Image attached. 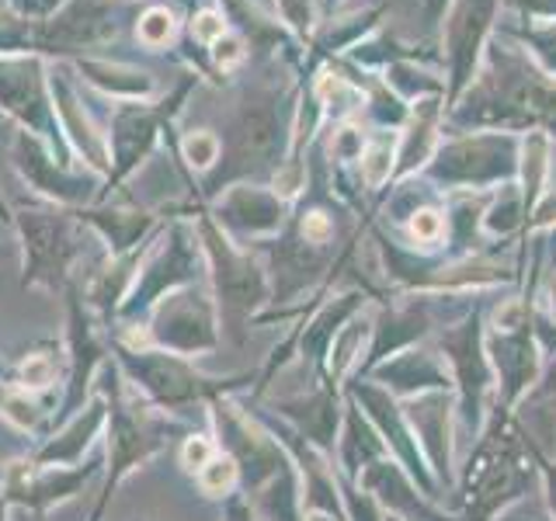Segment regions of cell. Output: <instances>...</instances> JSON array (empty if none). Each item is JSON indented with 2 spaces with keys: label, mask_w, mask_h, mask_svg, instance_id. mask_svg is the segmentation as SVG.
Returning a JSON list of instances; mask_svg holds the SVG:
<instances>
[{
  "label": "cell",
  "mask_w": 556,
  "mask_h": 521,
  "mask_svg": "<svg viewBox=\"0 0 556 521\" xmlns=\"http://www.w3.org/2000/svg\"><path fill=\"white\" fill-rule=\"evenodd\" d=\"M0 382H14V365L0 355Z\"/></svg>",
  "instance_id": "cell-37"
},
{
  "label": "cell",
  "mask_w": 556,
  "mask_h": 521,
  "mask_svg": "<svg viewBox=\"0 0 556 521\" xmlns=\"http://www.w3.org/2000/svg\"><path fill=\"white\" fill-rule=\"evenodd\" d=\"M275 410L292 424V431H300L303 439L313 442L320 452H330L338 445L341 410H338V396L330 386L289 396V399H275Z\"/></svg>",
  "instance_id": "cell-15"
},
{
  "label": "cell",
  "mask_w": 556,
  "mask_h": 521,
  "mask_svg": "<svg viewBox=\"0 0 556 521\" xmlns=\"http://www.w3.org/2000/svg\"><path fill=\"white\" fill-rule=\"evenodd\" d=\"M147 330L153 347L178 358H202L219 347V306L202 285H185L167 292L161 303L147 313Z\"/></svg>",
  "instance_id": "cell-5"
},
{
  "label": "cell",
  "mask_w": 556,
  "mask_h": 521,
  "mask_svg": "<svg viewBox=\"0 0 556 521\" xmlns=\"http://www.w3.org/2000/svg\"><path fill=\"white\" fill-rule=\"evenodd\" d=\"M56 382V355L52 347H35L22 361L14 365V382L11 386L25 390V393H46Z\"/></svg>",
  "instance_id": "cell-23"
},
{
  "label": "cell",
  "mask_w": 556,
  "mask_h": 521,
  "mask_svg": "<svg viewBox=\"0 0 556 521\" xmlns=\"http://www.w3.org/2000/svg\"><path fill=\"white\" fill-rule=\"evenodd\" d=\"M167 115V109L161 112H147V109H122L115 115V126H112V153H115V174H112V185H118L126 174L143 161L150 153L153 139H156V122Z\"/></svg>",
  "instance_id": "cell-19"
},
{
  "label": "cell",
  "mask_w": 556,
  "mask_h": 521,
  "mask_svg": "<svg viewBox=\"0 0 556 521\" xmlns=\"http://www.w3.org/2000/svg\"><path fill=\"white\" fill-rule=\"evenodd\" d=\"M136 35H139V42L150 46V49L167 46L174 39V14L167 8H150L143 17H139Z\"/></svg>",
  "instance_id": "cell-28"
},
{
  "label": "cell",
  "mask_w": 556,
  "mask_h": 521,
  "mask_svg": "<svg viewBox=\"0 0 556 521\" xmlns=\"http://www.w3.org/2000/svg\"><path fill=\"white\" fill-rule=\"evenodd\" d=\"M303 521H348V518L330 514V511H303Z\"/></svg>",
  "instance_id": "cell-36"
},
{
  "label": "cell",
  "mask_w": 556,
  "mask_h": 521,
  "mask_svg": "<svg viewBox=\"0 0 556 521\" xmlns=\"http://www.w3.org/2000/svg\"><path fill=\"white\" fill-rule=\"evenodd\" d=\"M52 91H56V109L63 112V122H66V132L70 139L77 143V150L84 153V161L91 164L94 170L109 174V143H104V136L87 122V115L77 109V98H74V87H70L63 77L52 80Z\"/></svg>",
  "instance_id": "cell-20"
},
{
  "label": "cell",
  "mask_w": 556,
  "mask_h": 521,
  "mask_svg": "<svg viewBox=\"0 0 556 521\" xmlns=\"http://www.w3.org/2000/svg\"><path fill=\"white\" fill-rule=\"evenodd\" d=\"M66 347H70V382L56 410L60 424L84 410L87 399L94 396L98 372L109 365V344L101 341L91 320L84 317V300L77 289L66 292Z\"/></svg>",
  "instance_id": "cell-10"
},
{
  "label": "cell",
  "mask_w": 556,
  "mask_h": 521,
  "mask_svg": "<svg viewBox=\"0 0 556 521\" xmlns=\"http://www.w3.org/2000/svg\"><path fill=\"white\" fill-rule=\"evenodd\" d=\"M546 306H549V317H553V323H556V278H553V285H549V292H546Z\"/></svg>",
  "instance_id": "cell-38"
},
{
  "label": "cell",
  "mask_w": 556,
  "mask_h": 521,
  "mask_svg": "<svg viewBox=\"0 0 556 521\" xmlns=\"http://www.w3.org/2000/svg\"><path fill=\"white\" fill-rule=\"evenodd\" d=\"M410 237L421 243V247H434L445 237V216L439 208H417L410 216Z\"/></svg>",
  "instance_id": "cell-30"
},
{
  "label": "cell",
  "mask_w": 556,
  "mask_h": 521,
  "mask_svg": "<svg viewBox=\"0 0 556 521\" xmlns=\"http://www.w3.org/2000/svg\"><path fill=\"white\" fill-rule=\"evenodd\" d=\"M101 473V462L84 466H39L31 456L14 459L0 473V497L8 508H25L28 514H46L56 504L74 500L87 483Z\"/></svg>",
  "instance_id": "cell-7"
},
{
  "label": "cell",
  "mask_w": 556,
  "mask_h": 521,
  "mask_svg": "<svg viewBox=\"0 0 556 521\" xmlns=\"http://www.w3.org/2000/svg\"><path fill=\"white\" fill-rule=\"evenodd\" d=\"M390 170H393V150L387 143H372L362 150V178L369 188H379L390 178Z\"/></svg>",
  "instance_id": "cell-29"
},
{
  "label": "cell",
  "mask_w": 556,
  "mask_h": 521,
  "mask_svg": "<svg viewBox=\"0 0 556 521\" xmlns=\"http://www.w3.org/2000/svg\"><path fill=\"white\" fill-rule=\"evenodd\" d=\"M191 35H195L199 42H208V46H216L223 35H226V22H223V14L216 11H202L195 22H191Z\"/></svg>",
  "instance_id": "cell-32"
},
{
  "label": "cell",
  "mask_w": 556,
  "mask_h": 521,
  "mask_svg": "<svg viewBox=\"0 0 556 521\" xmlns=\"http://www.w3.org/2000/svg\"><path fill=\"white\" fill-rule=\"evenodd\" d=\"M535 469L539 476H543V491H546V508H549V518L556 521V462L546 459L543 452L535 448Z\"/></svg>",
  "instance_id": "cell-33"
},
{
  "label": "cell",
  "mask_w": 556,
  "mask_h": 521,
  "mask_svg": "<svg viewBox=\"0 0 556 521\" xmlns=\"http://www.w3.org/2000/svg\"><path fill=\"white\" fill-rule=\"evenodd\" d=\"M382 390H390L393 396L407 399L417 393L431 390H452V376L445 369V358L439 355V347H404V352L390 355L387 361L372 365L369 372Z\"/></svg>",
  "instance_id": "cell-12"
},
{
  "label": "cell",
  "mask_w": 556,
  "mask_h": 521,
  "mask_svg": "<svg viewBox=\"0 0 556 521\" xmlns=\"http://www.w3.org/2000/svg\"><path fill=\"white\" fill-rule=\"evenodd\" d=\"M439 355L456 390V421L480 439L486 424V396L494 393V369L486 358V338L480 327V313H469L459 327H445L439 334Z\"/></svg>",
  "instance_id": "cell-4"
},
{
  "label": "cell",
  "mask_w": 556,
  "mask_h": 521,
  "mask_svg": "<svg viewBox=\"0 0 556 521\" xmlns=\"http://www.w3.org/2000/svg\"><path fill=\"white\" fill-rule=\"evenodd\" d=\"M17 233L25 247V289H63L70 265L80 254L77 219L56 205H22L17 208Z\"/></svg>",
  "instance_id": "cell-3"
},
{
  "label": "cell",
  "mask_w": 556,
  "mask_h": 521,
  "mask_svg": "<svg viewBox=\"0 0 556 521\" xmlns=\"http://www.w3.org/2000/svg\"><path fill=\"white\" fill-rule=\"evenodd\" d=\"M181 153L195 170H213L223 153V143H219V136L199 129V132H188V139L181 143Z\"/></svg>",
  "instance_id": "cell-26"
},
{
  "label": "cell",
  "mask_w": 556,
  "mask_h": 521,
  "mask_svg": "<svg viewBox=\"0 0 556 521\" xmlns=\"http://www.w3.org/2000/svg\"><path fill=\"white\" fill-rule=\"evenodd\" d=\"M80 223H91L94 230L109 240L112 247V257L118 254H132L136 243L143 240V233L153 226V216L150 213H118V208H80L77 213Z\"/></svg>",
  "instance_id": "cell-21"
},
{
  "label": "cell",
  "mask_w": 556,
  "mask_h": 521,
  "mask_svg": "<svg viewBox=\"0 0 556 521\" xmlns=\"http://www.w3.org/2000/svg\"><path fill=\"white\" fill-rule=\"evenodd\" d=\"M216 456H219V442L213 439V434H205V431H191L185 439V445H181V466H185V473H191V476H195L199 469H205Z\"/></svg>",
  "instance_id": "cell-27"
},
{
  "label": "cell",
  "mask_w": 556,
  "mask_h": 521,
  "mask_svg": "<svg viewBox=\"0 0 556 521\" xmlns=\"http://www.w3.org/2000/svg\"><path fill=\"white\" fill-rule=\"evenodd\" d=\"M109 424V399H104L98 390L87 399L84 410L74 414L70 421H63V428L46 439V445L39 452H31V459L39 466H80L87 448L94 445V439Z\"/></svg>",
  "instance_id": "cell-13"
},
{
  "label": "cell",
  "mask_w": 556,
  "mask_h": 521,
  "mask_svg": "<svg viewBox=\"0 0 556 521\" xmlns=\"http://www.w3.org/2000/svg\"><path fill=\"white\" fill-rule=\"evenodd\" d=\"M213 56L223 69H233L240 60H243V42L240 39H230V35H223V39L213 46Z\"/></svg>",
  "instance_id": "cell-34"
},
{
  "label": "cell",
  "mask_w": 556,
  "mask_h": 521,
  "mask_svg": "<svg viewBox=\"0 0 556 521\" xmlns=\"http://www.w3.org/2000/svg\"><path fill=\"white\" fill-rule=\"evenodd\" d=\"M98 393L109 399V424H104V431H109V456H104L109 476H104L91 521H101V514L109 511V504L118 491V483L147 459H153L161 448H167L170 434L181 424L174 414L153 407L147 396H139L129 386V379L122 376L115 358H109V365L98 372Z\"/></svg>",
  "instance_id": "cell-1"
},
{
  "label": "cell",
  "mask_w": 556,
  "mask_h": 521,
  "mask_svg": "<svg viewBox=\"0 0 556 521\" xmlns=\"http://www.w3.org/2000/svg\"><path fill=\"white\" fill-rule=\"evenodd\" d=\"M521 414H543V417H556V358L543 369V376H539L535 386L526 393V399H521Z\"/></svg>",
  "instance_id": "cell-25"
},
{
  "label": "cell",
  "mask_w": 556,
  "mask_h": 521,
  "mask_svg": "<svg viewBox=\"0 0 556 521\" xmlns=\"http://www.w3.org/2000/svg\"><path fill=\"white\" fill-rule=\"evenodd\" d=\"M14 164L31 181V188H39L42 195L56 199V202H77L80 205V202H87V195H91V185H87L84 178H74L66 164L52 161L35 139H28V132L17 136Z\"/></svg>",
  "instance_id": "cell-16"
},
{
  "label": "cell",
  "mask_w": 556,
  "mask_h": 521,
  "mask_svg": "<svg viewBox=\"0 0 556 521\" xmlns=\"http://www.w3.org/2000/svg\"><path fill=\"white\" fill-rule=\"evenodd\" d=\"M338 462L344 466L348 483H355L365 466H372L376 459H387L390 448L382 442V434L372 428V421L358 410L352 396L344 399V428L338 431Z\"/></svg>",
  "instance_id": "cell-17"
},
{
  "label": "cell",
  "mask_w": 556,
  "mask_h": 521,
  "mask_svg": "<svg viewBox=\"0 0 556 521\" xmlns=\"http://www.w3.org/2000/svg\"><path fill=\"white\" fill-rule=\"evenodd\" d=\"M400 410L407 417V428L414 431V442L431 469L434 480H445L456 486V399L452 390H431L400 399Z\"/></svg>",
  "instance_id": "cell-9"
},
{
  "label": "cell",
  "mask_w": 556,
  "mask_h": 521,
  "mask_svg": "<svg viewBox=\"0 0 556 521\" xmlns=\"http://www.w3.org/2000/svg\"><path fill=\"white\" fill-rule=\"evenodd\" d=\"M195 254H199V247L191 243L185 226H174V230L161 240V247L150 254L147 265L139 268L129 300L122 303L118 313H126V317H143V313H150L167 292L191 285Z\"/></svg>",
  "instance_id": "cell-11"
},
{
  "label": "cell",
  "mask_w": 556,
  "mask_h": 521,
  "mask_svg": "<svg viewBox=\"0 0 556 521\" xmlns=\"http://www.w3.org/2000/svg\"><path fill=\"white\" fill-rule=\"evenodd\" d=\"M199 237H202V247H205L208 260H213L219 317L230 320L233 330H240L243 323H251L257 306L268 303V278L248 254H240V251L230 247V240L223 237V230L216 223L202 219L199 223Z\"/></svg>",
  "instance_id": "cell-6"
},
{
  "label": "cell",
  "mask_w": 556,
  "mask_h": 521,
  "mask_svg": "<svg viewBox=\"0 0 556 521\" xmlns=\"http://www.w3.org/2000/svg\"><path fill=\"white\" fill-rule=\"evenodd\" d=\"M0 257H4V251H0Z\"/></svg>",
  "instance_id": "cell-40"
},
{
  "label": "cell",
  "mask_w": 556,
  "mask_h": 521,
  "mask_svg": "<svg viewBox=\"0 0 556 521\" xmlns=\"http://www.w3.org/2000/svg\"><path fill=\"white\" fill-rule=\"evenodd\" d=\"M223 521H257L254 511H251V500L248 497H226V511H223Z\"/></svg>",
  "instance_id": "cell-35"
},
{
  "label": "cell",
  "mask_w": 556,
  "mask_h": 521,
  "mask_svg": "<svg viewBox=\"0 0 556 521\" xmlns=\"http://www.w3.org/2000/svg\"><path fill=\"white\" fill-rule=\"evenodd\" d=\"M0 104L25 122L31 132H46L52 136V115H49V101L42 94V77H39V63H0Z\"/></svg>",
  "instance_id": "cell-14"
},
{
  "label": "cell",
  "mask_w": 556,
  "mask_h": 521,
  "mask_svg": "<svg viewBox=\"0 0 556 521\" xmlns=\"http://www.w3.org/2000/svg\"><path fill=\"white\" fill-rule=\"evenodd\" d=\"M115 365L122 376L129 379V386L147 396L153 407L167 414H178L188 407L213 404L216 396H226L233 390L237 379H216L199 372L188 358H178L161 347H147V352H129V347L115 344Z\"/></svg>",
  "instance_id": "cell-2"
},
{
  "label": "cell",
  "mask_w": 556,
  "mask_h": 521,
  "mask_svg": "<svg viewBox=\"0 0 556 521\" xmlns=\"http://www.w3.org/2000/svg\"><path fill=\"white\" fill-rule=\"evenodd\" d=\"M219 223L230 226V230L240 233H275L282 226V213H286V202L268 191H257V188H233L230 195L219 199L216 205Z\"/></svg>",
  "instance_id": "cell-18"
},
{
  "label": "cell",
  "mask_w": 556,
  "mask_h": 521,
  "mask_svg": "<svg viewBox=\"0 0 556 521\" xmlns=\"http://www.w3.org/2000/svg\"><path fill=\"white\" fill-rule=\"evenodd\" d=\"M0 417L17 431L39 434L49 421V410L39 404V399H31V393L11 386V382H0Z\"/></svg>",
  "instance_id": "cell-22"
},
{
  "label": "cell",
  "mask_w": 556,
  "mask_h": 521,
  "mask_svg": "<svg viewBox=\"0 0 556 521\" xmlns=\"http://www.w3.org/2000/svg\"><path fill=\"white\" fill-rule=\"evenodd\" d=\"M195 483H199V491L205 497H216V500L219 497H233V491L240 486V466H237L233 456H226V452L219 448V456L195 473Z\"/></svg>",
  "instance_id": "cell-24"
},
{
  "label": "cell",
  "mask_w": 556,
  "mask_h": 521,
  "mask_svg": "<svg viewBox=\"0 0 556 521\" xmlns=\"http://www.w3.org/2000/svg\"><path fill=\"white\" fill-rule=\"evenodd\" d=\"M486 358L494 369V390L501 396V410H511L526 399V393L543 376L546 361L539 355V334L532 317L518 327H494L486 334Z\"/></svg>",
  "instance_id": "cell-8"
},
{
  "label": "cell",
  "mask_w": 556,
  "mask_h": 521,
  "mask_svg": "<svg viewBox=\"0 0 556 521\" xmlns=\"http://www.w3.org/2000/svg\"><path fill=\"white\" fill-rule=\"evenodd\" d=\"M8 511H11V508H8V500L0 497V521H8Z\"/></svg>",
  "instance_id": "cell-39"
},
{
  "label": "cell",
  "mask_w": 556,
  "mask_h": 521,
  "mask_svg": "<svg viewBox=\"0 0 556 521\" xmlns=\"http://www.w3.org/2000/svg\"><path fill=\"white\" fill-rule=\"evenodd\" d=\"M300 233H303L306 243H313V247H324V243L334 237V223H330L327 213H309L300 223Z\"/></svg>",
  "instance_id": "cell-31"
}]
</instances>
